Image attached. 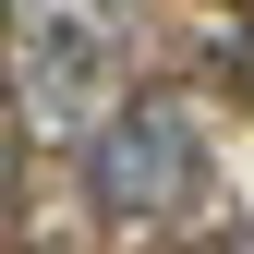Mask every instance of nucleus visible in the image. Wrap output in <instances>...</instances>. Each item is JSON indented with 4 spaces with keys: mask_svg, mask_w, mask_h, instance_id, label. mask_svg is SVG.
<instances>
[{
    "mask_svg": "<svg viewBox=\"0 0 254 254\" xmlns=\"http://www.w3.org/2000/svg\"><path fill=\"white\" fill-rule=\"evenodd\" d=\"M218 194V145L194 97H109L85 121V206L121 230H182Z\"/></svg>",
    "mask_w": 254,
    "mask_h": 254,
    "instance_id": "1",
    "label": "nucleus"
},
{
    "mask_svg": "<svg viewBox=\"0 0 254 254\" xmlns=\"http://www.w3.org/2000/svg\"><path fill=\"white\" fill-rule=\"evenodd\" d=\"M12 73H24V109H37L49 133H85V121L121 97V24L97 0H49V12H24Z\"/></svg>",
    "mask_w": 254,
    "mask_h": 254,
    "instance_id": "2",
    "label": "nucleus"
}]
</instances>
